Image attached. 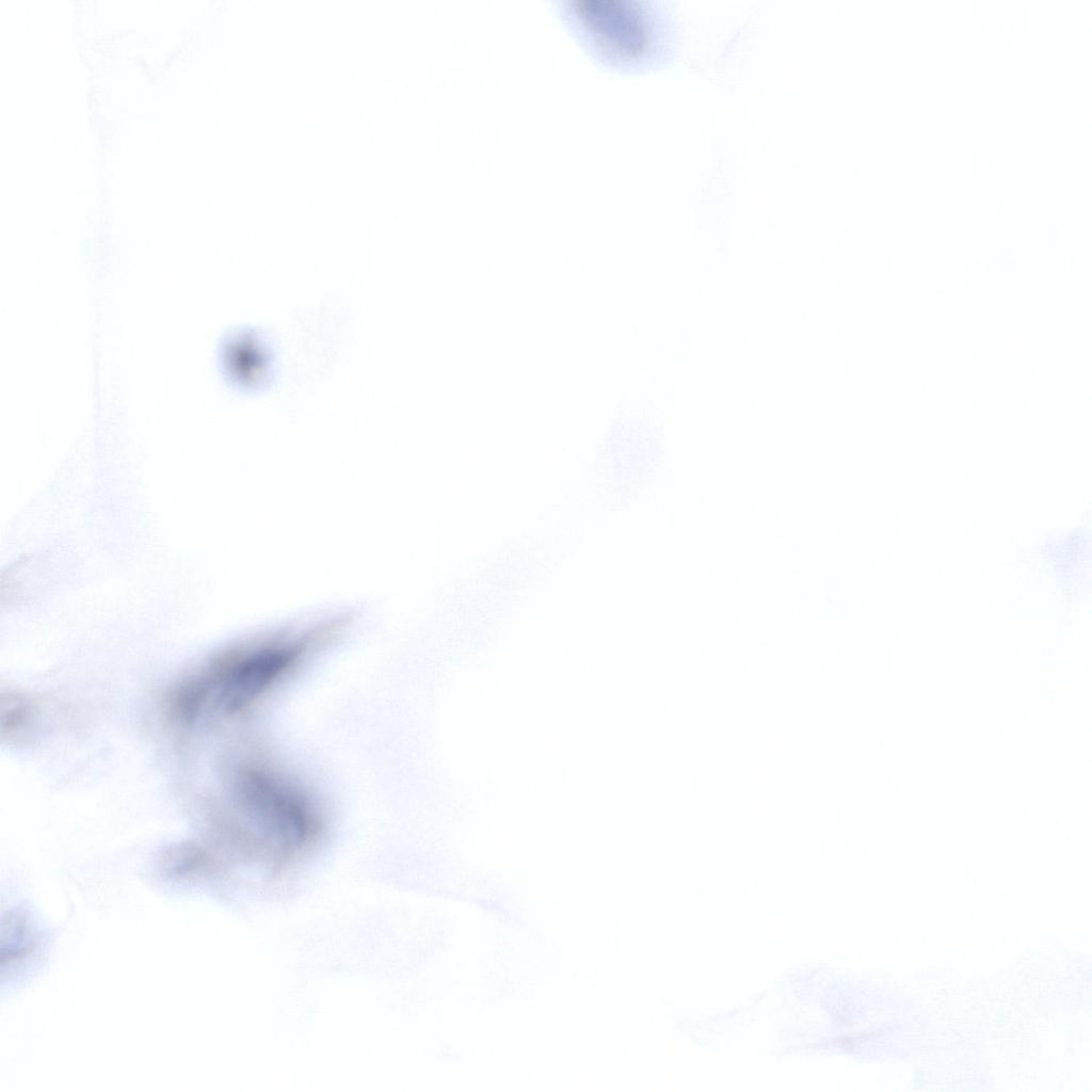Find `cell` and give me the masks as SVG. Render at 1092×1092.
I'll list each match as a JSON object with an SVG mask.
<instances>
[{"mask_svg": "<svg viewBox=\"0 0 1092 1092\" xmlns=\"http://www.w3.org/2000/svg\"><path fill=\"white\" fill-rule=\"evenodd\" d=\"M555 4L559 18L577 43L611 69L656 68L676 50V26L656 1L558 0Z\"/></svg>", "mask_w": 1092, "mask_h": 1092, "instance_id": "6da1fadb", "label": "cell"}, {"mask_svg": "<svg viewBox=\"0 0 1092 1092\" xmlns=\"http://www.w3.org/2000/svg\"><path fill=\"white\" fill-rule=\"evenodd\" d=\"M35 946L34 928L23 912L10 911L2 921L1 963L13 965L29 956Z\"/></svg>", "mask_w": 1092, "mask_h": 1092, "instance_id": "7a4b0ae2", "label": "cell"}, {"mask_svg": "<svg viewBox=\"0 0 1092 1092\" xmlns=\"http://www.w3.org/2000/svg\"><path fill=\"white\" fill-rule=\"evenodd\" d=\"M229 351L234 371L242 381L254 382L261 378L263 362L257 346L250 338L239 339Z\"/></svg>", "mask_w": 1092, "mask_h": 1092, "instance_id": "3957f363", "label": "cell"}]
</instances>
